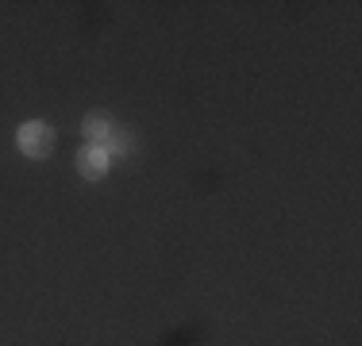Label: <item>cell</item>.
I'll use <instances>...</instances> for the list:
<instances>
[{
	"label": "cell",
	"mask_w": 362,
	"mask_h": 346,
	"mask_svg": "<svg viewBox=\"0 0 362 346\" xmlns=\"http://www.w3.org/2000/svg\"><path fill=\"white\" fill-rule=\"evenodd\" d=\"M20 150L28 158H47L54 150V131L47 124H23L20 127Z\"/></svg>",
	"instance_id": "obj_1"
},
{
	"label": "cell",
	"mask_w": 362,
	"mask_h": 346,
	"mask_svg": "<svg viewBox=\"0 0 362 346\" xmlns=\"http://www.w3.org/2000/svg\"><path fill=\"white\" fill-rule=\"evenodd\" d=\"M77 169H81V177H89V181L105 177V173H108V150L89 143L81 154H77Z\"/></svg>",
	"instance_id": "obj_2"
},
{
	"label": "cell",
	"mask_w": 362,
	"mask_h": 346,
	"mask_svg": "<svg viewBox=\"0 0 362 346\" xmlns=\"http://www.w3.org/2000/svg\"><path fill=\"white\" fill-rule=\"evenodd\" d=\"M85 135H89L93 146H108V138L116 131H112V119L105 112H93V116H85Z\"/></svg>",
	"instance_id": "obj_3"
}]
</instances>
